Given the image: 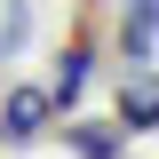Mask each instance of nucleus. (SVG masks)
<instances>
[{
	"label": "nucleus",
	"instance_id": "2",
	"mask_svg": "<svg viewBox=\"0 0 159 159\" xmlns=\"http://www.w3.org/2000/svg\"><path fill=\"white\" fill-rule=\"evenodd\" d=\"M151 40H159V0H127V16H119V56L143 64V56H151Z\"/></svg>",
	"mask_w": 159,
	"mask_h": 159
},
{
	"label": "nucleus",
	"instance_id": "4",
	"mask_svg": "<svg viewBox=\"0 0 159 159\" xmlns=\"http://www.w3.org/2000/svg\"><path fill=\"white\" fill-rule=\"evenodd\" d=\"M80 88H88V40H72V48L56 56V80H48L56 111H72V103H80Z\"/></svg>",
	"mask_w": 159,
	"mask_h": 159
},
{
	"label": "nucleus",
	"instance_id": "5",
	"mask_svg": "<svg viewBox=\"0 0 159 159\" xmlns=\"http://www.w3.org/2000/svg\"><path fill=\"white\" fill-rule=\"evenodd\" d=\"M64 143H72L80 159H119V119H80Z\"/></svg>",
	"mask_w": 159,
	"mask_h": 159
},
{
	"label": "nucleus",
	"instance_id": "1",
	"mask_svg": "<svg viewBox=\"0 0 159 159\" xmlns=\"http://www.w3.org/2000/svg\"><path fill=\"white\" fill-rule=\"evenodd\" d=\"M48 119H56V96H48L40 80H24V88H8V103H0V143H32Z\"/></svg>",
	"mask_w": 159,
	"mask_h": 159
},
{
	"label": "nucleus",
	"instance_id": "3",
	"mask_svg": "<svg viewBox=\"0 0 159 159\" xmlns=\"http://www.w3.org/2000/svg\"><path fill=\"white\" fill-rule=\"evenodd\" d=\"M119 127H127V135H135V127H159V80L151 72H135L119 88Z\"/></svg>",
	"mask_w": 159,
	"mask_h": 159
}]
</instances>
